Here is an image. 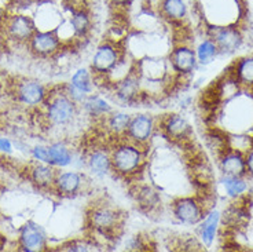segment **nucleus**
<instances>
[{
  "instance_id": "7c9ffc66",
  "label": "nucleus",
  "mask_w": 253,
  "mask_h": 252,
  "mask_svg": "<svg viewBox=\"0 0 253 252\" xmlns=\"http://www.w3.org/2000/svg\"><path fill=\"white\" fill-rule=\"evenodd\" d=\"M32 157L39 163L50 164V153H48V146L38 145L32 149Z\"/></svg>"
},
{
  "instance_id": "4be33fe9",
  "label": "nucleus",
  "mask_w": 253,
  "mask_h": 252,
  "mask_svg": "<svg viewBox=\"0 0 253 252\" xmlns=\"http://www.w3.org/2000/svg\"><path fill=\"white\" fill-rule=\"evenodd\" d=\"M82 106L84 112L95 120L105 119L113 110V107L110 106V103L106 100H103L99 95L92 94L85 98V101L83 102Z\"/></svg>"
},
{
  "instance_id": "b1692460",
  "label": "nucleus",
  "mask_w": 253,
  "mask_h": 252,
  "mask_svg": "<svg viewBox=\"0 0 253 252\" xmlns=\"http://www.w3.org/2000/svg\"><path fill=\"white\" fill-rule=\"evenodd\" d=\"M48 153H50V164L54 167L65 168L73 163L75 154L65 142H52L51 145H48Z\"/></svg>"
},
{
  "instance_id": "c9c22d12",
  "label": "nucleus",
  "mask_w": 253,
  "mask_h": 252,
  "mask_svg": "<svg viewBox=\"0 0 253 252\" xmlns=\"http://www.w3.org/2000/svg\"><path fill=\"white\" fill-rule=\"evenodd\" d=\"M7 19V11L0 6V26H4V22Z\"/></svg>"
},
{
  "instance_id": "2f4dec72",
  "label": "nucleus",
  "mask_w": 253,
  "mask_h": 252,
  "mask_svg": "<svg viewBox=\"0 0 253 252\" xmlns=\"http://www.w3.org/2000/svg\"><path fill=\"white\" fill-rule=\"evenodd\" d=\"M66 6L69 7L72 13L79 10H88V0H66Z\"/></svg>"
},
{
  "instance_id": "ddd939ff",
  "label": "nucleus",
  "mask_w": 253,
  "mask_h": 252,
  "mask_svg": "<svg viewBox=\"0 0 253 252\" xmlns=\"http://www.w3.org/2000/svg\"><path fill=\"white\" fill-rule=\"evenodd\" d=\"M213 42L221 52H234L242 45V35L235 26H216L212 29Z\"/></svg>"
},
{
  "instance_id": "bb28decb",
  "label": "nucleus",
  "mask_w": 253,
  "mask_h": 252,
  "mask_svg": "<svg viewBox=\"0 0 253 252\" xmlns=\"http://www.w3.org/2000/svg\"><path fill=\"white\" fill-rule=\"evenodd\" d=\"M217 54H219V49H217L215 42L211 39L203 40L196 50L197 61L201 65H209L211 62H213V59Z\"/></svg>"
},
{
  "instance_id": "393cba45",
  "label": "nucleus",
  "mask_w": 253,
  "mask_h": 252,
  "mask_svg": "<svg viewBox=\"0 0 253 252\" xmlns=\"http://www.w3.org/2000/svg\"><path fill=\"white\" fill-rule=\"evenodd\" d=\"M69 28L76 38H87V35L92 28V19H91L88 10H79L70 14Z\"/></svg>"
},
{
  "instance_id": "c756f323",
  "label": "nucleus",
  "mask_w": 253,
  "mask_h": 252,
  "mask_svg": "<svg viewBox=\"0 0 253 252\" xmlns=\"http://www.w3.org/2000/svg\"><path fill=\"white\" fill-rule=\"evenodd\" d=\"M61 250H62V251L70 252H88L94 251L95 244L92 241H88V240L85 239H76L65 243V244L61 247Z\"/></svg>"
},
{
  "instance_id": "423d86ee",
  "label": "nucleus",
  "mask_w": 253,
  "mask_h": 252,
  "mask_svg": "<svg viewBox=\"0 0 253 252\" xmlns=\"http://www.w3.org/2000/svg\"><path fill=\"white\" fill-rule=\"evenodd\" d=\"M204 204L196 197H180L172 204V214L184 225H197L205 216Z\"/></svg>"
},
{
  "instance_id": "412c9836",
  "label": "nucleus",
  "mask_w": 253,
  "mask_h": 252,
  "mask_svg": "<svg viewBox=\"0 0 253 252\" xmlns=\"http://www.w3.org/2000/svg\"><path fill=\"white\" fill-rule=\"evenodd\" d=\"M131 114L126 113V112H114L112 110L110 113L102 119L101 121L106 127V131L109 134H112L114 137H126V130H128V126H129V121H131Z\"/></svg>"
},
{
  "instance_id": "6ab92c4d",
  "label": "nucleus",
  "mask_w": 253,
  "mask_h": 252,
  "mask_svg": "<svg viewBox=\"0 0 253 252\" xmlns=\"http://www.w3.org/2000/svg\"><path fill=\"white\" fill-rule=\"evenodd\" d=\"M160 14L173 24H180L189 14L186 0H160Z\"/></svg>"
},
{
  "instance_id": "f3484780",
  "label": "nucleus",
  "mask_w": 253,
  "mask_h": 252,
  "mask_svg": "<svg viewBox=\"0 0 253 252\" xmlns=\"http://www.w3.org/2000/svg\"><path fill=\"white\" fill-rule=\"evenodd\" d=\"M57 171L54 165L45 163L33 164L29 170V179L31 182L42 190L54 189L55 185V178H57Z\"/></svg>"
},
{
  "instance_id": "a211bd4d",
  "label": "nucleus",
  "mask_w": 253,
  "mask_h": 252,
  "mask_svg": "<svg viewBox=\"0 0 253 252\" xmlns=\"http://www.w3.org/2000/svg\"><path fill=\"white\" fill-rule=\"evenodd\" d=\"M87 170L91 175L96 178H103L112 171V160H110V151L105 149H92L87 154Z\"/></svg>"
},
{
  "instance_id": "4468645a",
  "label": "nucleus",
  "mask_w": 253,
  "mask_h": 252,
  "mask_svg": "<svg viewBox=\"0 0 253 252\" xmlns=\"http://www.w3.org/2000/svg\"><path fill=\"white\" fill-rule=\"evenodd\" d=\"M47 246L44 232L33 223H28L19 233V250L28 252L43 251Z\"/></svg>"
},
{
  "instance_id": "2eb2a0df",
  "label": "nucleus",
  "mask_w": 253,
  "mask_h": 252,
  "mask_svg": "<svg viewBox=\"0 0 253 252\" xmlns=\"http://www.w3.org/2000/svg\"><path fill=\"white\" fill-rule=\"evenodd\" d=\"M220 170L224 177H244L248 174L245 154L228 148L220 156Z\"/></svg>"
},
{
  "instance_id": "dca6fc26",
  "label": "nucleus",
  "mask_w": 253,
  "mask_h": 252,
  "mask_svg": "<svg viewBox=\"0 0 253 252\" xmlns=\"http://www.w3.org/2000/svg\"><path fill=\"white\" fill-rule=\"evenodd\" d=\"M161 130L164 131L165 137L175 141H182L187 138L191 133V128L187 120L184 119L182 114L172 113L161 121Z\"/></svg>"
},
{
  "instance_id": "9d476101",
  "label": "nucleus",
  "mask_w": 253,
  "mask_h": 252,
  "mask_svg": "<svg viewBox=\"0 0 253 252\" xmlns=\"http://www.w3.org/2000/svg\"><path fill=\"white\" fill-rule=\"evenodd\" d=\"M85 185V177L79 171H63L58 172L54 190L61 196L72 197L79 195Z\"/></svg>"
},
{
  "instance_id": "39448f33",
  "label": "nucleus",
  "mask_w": 253,
  "mask_h": 252,
  "mask_svg": "<svg viewBox=\"0 0 253 252\" xmlns=\"http://www.w3.org/2000/svg\"><path fill=\"white\" fill-rule=\"evenodd\" d=\"M154 131H156V121L153 116L146 113L135 114L131 117L126 133V139L135 145L146 148L152 141Z\"/></svg>"
},
{
  "instance_id": "0eeeda50",
  "label": "nucleus",
  "mask_w": 253,
  "mask_h": 252,
  "mask_svg": "<svg viewBox=\"0 0 253 252\" xmlns=\"http://www.w3.org/2000/svg\"><path fill=\"white\" fill-rule=\"evenodd\" d=\"M4 29L8 38L17 43H29L33 35L38 32L35 21L25 14H14L7 17Z\"/></svg>"
},
{
  "instance_id": "9b49d317",
  "label": "nucleus",
  "mask_w": 253,
  "mask_h": 252,
  "mask_svg": "<svg viewBox=\"0 0 253 252\" xmlns=\"http://www.w3.org/2000/svg\"><path fill=\"white\" fill-rule=\"evenodd\" d=\"M169 62L175 72H177L179 75L186 76L194 72L198 61H197L196 51L191 50L189 46L179 45L171 51Z\"/></svg>"
},
{
  "instance_id": "f8f14e48",
  "label": "nucleus",
  "mask_w": 253,
  "mask_h": 252,
  "mask_svg": "<svg viewBox=\"0 0 253 252\" xmlns=\"http://www.w3.org/2000/svg\"><path fill=\"white\" fill-rule=\"evenodd\" d=\"M140 94V79L138 72L131 70V73L123 79L114 82V97L123 103H131Z\"/></svg>"
},
{
  "instance_id": "f704fd0d",
  "label": "nucleus",
  "mask_w": 253,
  "mask_h": 252,
  "mask_svg": "<svg viewBox=\"0 0 253 252\" xmlns=\"http://www.w3.org/2000/svg\"><path fill=\"white\" fill-rule=\"evenodd\" d=\"M11 151H13V144H11V141L7 138H0V151L10 153Z\"/></svg>"
},
{
  "instance_id": "72a5a7b5",
  "label": "nucleus",
  "mask_w": 253,
  "mask_h": 252,
  "mask_svg": "<svg viewBox=\"0 0 253 252\" xmlns=\"http://www.w3.org/2000/svg\"><path fill=\"white\" fill-rule=\"evenodd\" d=\"M245 163H247V171L251 175H253V146L245 154Z\"/></svg>"
},
{
  "instance_id": "a878e982",
  "label": "nucleus",
  "mask_w": 253,
  "mask_h": 252,
  "mask_svg": "<svg viewBox=\"0 0 253 252\" xmlns=\"http://www.w3.org/2000/svg\"><path fill=\"white\" fill-rule=\"evenodd\" d=\"M95 77L92 75V72L87 68H80L77 69L72 79H70V86L73 89H76L77 91H80L84 95H91L94 91Z\"/></svg>"
},
{
  "instance_id": "aec40b11",
  "label": "nucleus",
  "mask_w": 253,
  "mask_h": 252,
  "mask_svg": "<svg viewBox=\"0 0 253 252\" xmlns=\"http://www.w3.org/2000/svg\"><path fill=\"white\" fill-rule=\"evenodd\" d=\"M133 200L136 202V205L145 212H150L161 204L160 193L149 185H136Z\"/></svg>"
},
{
  "instance_id": "7ed1b4c3",
  "label": "nucleus",
  "mask_w": 253,
  "mask_h": 252,
  "mask_svg": "<svg viewBox=\"0 0 253 252\" xmlns=\"http://www.w3.org/2000/svg\"><path fill=\"white\" fill-rule=\"evenodd\" d=\"M45 117L51 126H70L79 113V103L65 93V89L57 94H47L45 98Z\"/></svg>"
},
{
  "instance_id": "cd10ccee",
  "label": "nucleus",
  "mask_w": 253,
  "mask_h": 252,
  "mask_svg": "<svg viewBox=\"0 0 253 252\" xmlns=\"http://www.w3.org/2000/svg\"><path fill=\"white\" fill-rule=\"evenodd\" d=\"M234 77L242 84L253 86V57L242 58L235 63Z\"/></svg>"
},
{
  "instance_id": "f03ea898",
  "label": "nucleus",
  "mask_w": 253,
  "mask_h": 252,
  "mask_svg": "<svg viewBox=\"0 0 253 252\" xmlns=\"http://www.w3.org/2000/svg\"><path fill=\"white\" fill-rule=\"evenodd\" d=\"M88 226L94 234L113 240L120 234L123 215L119 209L109 204H99L92 207L88 212Z\"/></svg>"
},
{
  "instance_id": "473e14b6",
  "label": "nucleus",
  "mask_w": 253,
  "mask_h": 252,
  "mask_svg": "<svg viewBox=\"0 0 253 252\" xmlns=\"http://www.w3.org/2000/svg\"><path fill=\"white\" fill-rule=\"evenodd\" d=\"M110 6L116 7L117 10H126L133 3V0H109Z\"/></svg>"
},
{
  "instance_id": "20e7f679",
  "label": "nucleus",
  "mask_w": 253,
  "mask_h": 252,
  "mask_svg": "<svg viewBox=\"0 0 253 252\" xmlns=\"http://www.w3.org/2000/svg\"><path fill=\"white\" fill-rule=\"evenodd\" d=\"M123 61V52L119 46L105 42L96 47L94 57L91 61V72L94 77H106L109 76L119 63Z\"/></svg>"
},
{
  "instance_id": "6e6552de",
  "label": "nucleus",
  "mask_w": 253,
  "mask_h": 252,
  "mask_svg": "<svg viewBox=\"0 0 253 252\" xmlns=\"http://www.w3.org/2000/svg\"><path fill=\"white\" fill-rule=\"evenodd\" d=\"M61 38L54 31H38L29 42L32 52L38 57H52L61 50Z\"/></svg>"
},
{
  "instance_id": "c85d7f7f",
  "label": "nucleus",
  "mask_w": 253,
  "mask_h": 252,
  "mask_svg": "<svg viewBox=\"0 0 253 252\" xmlns=\"http://www.w3.org/2000/svg\"><path fill=\"white\" fill-rule=\"evenodd\" d=\"M223 186L228 197L231 199H240L248 190V182L244 177H224Z\"/></svg>"
},
{
  "instance_id": "f257e3e1",
  "label": "nucleus",
  "mask_w": 253,
  "mask_h": 252,
  "mask_svg": "<svg viewBox=\"0 0 253 252\" xmlns=\"http://www.w3.org/2000/svg\"><path fill=\"white\" fill-rule=\"evenodd\" d=\"M110 160L114 174L123 178L135 177L145 167V148L135 145L126 139L113 146V149L110 151Z\"/></svg>"
},
{
  "instance_id": "5701e85b",
  "label": "nucleus",
  "mask_w": 253,
  "mask_h": 252,
  "mask_svg": "<svg viewBox=\"0 0 253 252\" xmlns=\"http://www.w3.org/2000/svg\"><path fill=\"white\" fill-rule=\"evenodd\" d=\"M219 222H220V214L216 209H211L204 216L201 226H200V237L207 247H211L215 241Z\"/></svg>"
},
{
  "instance_id": "1a4fd4ad",
  "label": "nucleus",
  "mask_w": 253,
  "mask_h": 252,
  "mask_svg": "<svg viewBox=\"0 0 253 252\" xmlns=\"http://www.w3.org/2000/svg\"><path fill=\"white\" fill-rule=\"evenodd\" d=\"M15 94L21 103L28 106H36L40 103H44L48 93L44 89V86L38 80H22L17 83Z\"/></svg>"
}]
</instances>
